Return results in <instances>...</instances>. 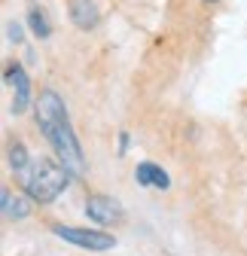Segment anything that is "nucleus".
<instances>
[{
  "mask_svg": "<svg viewBox=\"0 0 247 256\" xmlns=\"http://www.w3.org/2000/svg\"><path fill=\"white\" fill-rule=\"evenodd\" d=\"M37 125L43 138L49 140V146L55 150V156L61 158L70 174H82L86 171V162H82V150H80V140L70 128V119H68V110H64V101L58 98L55 88H43L40 98H37Z\"/></svg>",
  "mask_w": 247,
  "mask_h": 256,
  "instance_id": "obj_1",
  "label": "nucleus"
},
{
  "mask_svg": "<svg viewBox=\"0 0 247 256\" xmlns=\"http://www.w3.org/2000/svg\"><path fill=\"white\" fill-rule=\"evenodd\" d=\"M6 82L16 88L12 113H24V107H28V101H30V80H28V74L22 70L18 61H10V64H6Z\"/></svg>",
  "mask_w": 247,
  "mask_h": 256,
  "instance_id": "obj_5",
  "label": "nucleus"
},
{
  "mask_svg": "<svg viewBox=\"0 0 247 256\" xmlns=\"http://www.w3.org/2000/svg\"><path fill=\"white\" fill-rule=\"evenodd\" d=\"M86 216L101 222V226H113V222L122 220V208L110 196H88L86 198Z\"/></svg>",
  "mask_w": 247,
  "mask_h": 256,
  "instance_id": "obj_4",
  "label": "nucleus"
},
{
  "mask_svg": "<svg viewBox=\"0 0 247 256\" xmlns=\"http://www.w3.org/2000/svg\"><path fill=\"white\" fill-rule=\"evenodd\" d=\"M52 232L61 238V241H70L76 247H86V250H113L116 247V238L110 232H98V229H76V226H52Z\"/></svg>",
  "mask_w": 247,
  "mask_h": 256,
  "instance_id": "obj_3",
  "label": "nucleus"
},
{
  "mask_svg": "<svg viewBox=\"0 0 247 256\" xmlns=\"http://www.w3.org/2000/svg\"><path fill=\"white\" fill-rule=\"evenodd\" d=\"M4 214L10 220H24L30 214V198L28 196H10V189H4Z\"/></svg>",
  "mask_w": 247,
  "mask_h": 256,
  "instance_id": "obj_8",
  "label": "nucleus"
},
{
  "mask_svg": "<svg viewBox=\"0 0 247 256\" xmlns=\"http://www.w3.org/2000/svg\"><path fill=\"white\" fill-rule=\"evenodd\" d=\"M204 4H217V0H204Z\"/></svg>",
  "mask_w": 247,
  "mask_h": 256,
  "instance_id": "obj_12",
  "label": "nucleus"
},
{
  "mask_svg": "<svg viewBox=\"0 0 247 256\" xmlns=\"http://www.w3.org/2000/svg\"><path fill=\"white\" fill-rule=\"evenodd\" d=\"M134 177H138L140 186H156V189H168V186H171V183H168V174H165L159 165H152V162H140V165L134 168Z\"/></svg>",
  "mask_w": 247,
  "mask_h": 256,
  "instance_id": "obj_7",
  "label": "nucleus"
},
{
  "mask_svg": "<svg viewBox=\"0 0 247 256\" xmlns=\"http://www.w3.org/2000/svg\"><path fill=\"white\" fill-rule=\"evenodd\" d=\"M70 180V171L64 165H55L52 158H37L30 174L24 177V196L34 204H49L64 192Z\"/></svg>",
  "mask_w": 247,
  "mask_h": 256,
  "instance_id": "obj_2",
  "label": "nucleus"
},
{
  "mask_svg": "<svg viewBox=\"0 0 247 256\" xmlns=\"http://www.w3.org/2000/svg\"><path fill=\"white\" fill-rule=\"evenodd\" d=\"M6 158H10V168H12L16 174H22V171L28 168V150H24V144H22V140H12L10 150H6Z\"/></svg>",
  "mask_w": 247,
  "mask_h": 256,
  "instance_id": "obj_10",
  "label": "nucleus"
},
{
  "mask_svg": "<svg viewBox=\"0 0 247 256\" xmlns=\"http://www.w3.org/2000/svg\"><path fill=\"white\" fill-rule=\"evenodd\" d=\"M28 24H30V30H34L40 40H46V37L52 34L49 18H46V12H43L40 6H30V10H28Z\"/></svg>",
  "mask_w": 247,
  "mask_h": 256,
  "instance_id": "obj_9",
  "label": "nucleus"
},
{
  "mask_svg": "<svg viewBox=\"0 0 247 256\" xmlns=\"http://www.w3.org/2000/svg\"><path fill=\"white\" fill-rule=\"evenodd\" d=\"M70 18L80 30H92L98 24V10L92 0H70Z\"/></svg>",
  "mask_w": 247,
  "mask_h": 256,
  "instance_id": "obj_6",
  "label": "nucleus"
},
{
  "mask_svg": "<svg viewBox=\"0 0 247 256\" xmlns=\"http://www.w3.org/2000/svg\"><path fill=\"white\" fill-rule=\"evenodd\" d=\"M6 30H10V40H12V43H18V40H22V28H18V24H10Z\"/></svg>",
  "mask_w": 247,
  "mask_h": 256,
  "instance_id": "obj_11",
  "label": "nucleus"
}]
</instances>
